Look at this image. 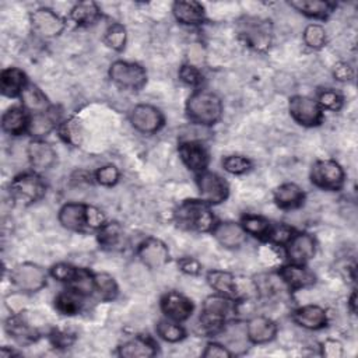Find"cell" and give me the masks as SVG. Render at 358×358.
<instances>
[{
	"instance_id": "b9f144b4",
	"label": "cell",
	"mask_w": 358,
	"mask_h": 358,
	"mask_svg": "<svg viewBox=\"0 0 358 358\" xmlns=\"http://www.w3.org/2000/svg\"><path fill=\"white\" fill-rule=\"evenodd\" d=\"M303 41L312 49H320L326 43V31L319 24H310L303 31Z\"/></svg>"
},
{
	"instance_id": "30bf717a",
	"label": "cell",
	"mask_w": 358,
	"mask_h": 358,
	"mask_svg": "<svg viewBox=\"0 0 358 358\" xmlns=\"http://www.w3.org/2000/svg\"><path fill=\"white\" fill-rule=\"evenodd\" d=\"M130 123L141 133H155L164 124V116L155 106L140 103L131 109Z\"/></svg>"
},
{
	"instance_id": "8992f818",
	"label": "cell",
	"mask_w": 358,
	"mask_h": 358,
	"mask_svg": "<svg viewBox=\"0 0 358 358\" xmlns=\"http://www.w3.org/2000/svg\"><path fill=\"white\" fill-rule=\"evenodd\" d=\"M46 186L36 173H22L10 183V194L22 204H31L43 197Z\"/></svg>"
},
{
	"instance_id": "681fc988",
	"label": "cell",
	"mask_w": 358,
	"mask_h": 358,
	"mask_svg": "<svg viewBox=\"0 0 358 358\" xmlns=\"http://www.w3.org/2000/svg\"><path fill=\"white\" fill-rule=\"evenodd\" d=\"M77 268L69 263H57L52 267V275L53 278L59 280V281H66L70 282L76 274Z\"/></svg>"
},
{
	"instance_id": "603a6c76",
	"label": "cell",
	"mask_w": 358,
	"mask_h": 358,
	"mask_svg": "<svg viewBox=\"0 0 358 358\" xmlns=\"http://www.w3.org/2000/svg\"><path fill=\"white\" fill-rule=\"evenodd\" d=\"M292 317L296 324L309 330L322 329L327 323V315L324 309L317 305H305L302 308H298L294 312Z\"/></svg>"
},
{
	"instance_id": "e575fe53",
	"label": "cell",
	"mask_w": 358,
	"mask_h": 358,
	"mask_svg": "<svg viewBox=\"0 0 358 358\" xmlns=\"http://www.w3.org/2000/svg\"><path fill=\"white\" fill-rule=\"evenodd\" d=\"M81 298H83V295H80L74 289L63 291L56 296L55 306L60 313L71 316V315H76V313L80 312V309L83 306V299Z\"/></svg>"
},
{
	"instance_id": "c3c4849f",
	"label": "cell",
	"mask_w": 358,
	"mask_h": 358,
	"mask_svg": "<svg viewBox=\"0 0 358 358\" xmlns=\"http://www.w3.org/2000/svg\"><path fill=\"white\" fill-rule=\"evenodd\" d=\"M292 236V229L287 225H275L273 227L271 225V229H270V234L267 236L268 241L277 243V245H285L289 238Z\"/></svg>"
},
{
	"instance_id": "8d00e7d4",
	"label": "cell",
	"mask_w": 358,
	"mask_h": 358,
	"mask_svg": "<svg viewBox=\"0 0 358 358\" xmlns=\"http://www.w3.org/2000/svg\"><path fill=\"white\" fill-rule=\"evenodd\" d=\"M70 285L71 289H74L80 295H90L95 291V275H92L85 268H77L73 280L70 281Z\"/></svg>"
},
{
	"instance_id": "6da1fadb",
	"label": "cell",
	"mask_w": 358,
	"mask_h": 358,
	"mask_svg": "<svg viewBox=\"0 0 358 358\" xmlns=\"http://www.w3.org/2000/svg\"><path fill=\"white\" fill-rule=\"evenodd\" d=\"M176 224L187 231L208 232L215 227V217L206 201L186 200L175 211Z\"/></svg>"
},
{
	"instance_id": "7c38bea8",
	"label": "cell",
	"mask_w": 358,
	"mask_h": 358,
	"mask_svg": "<svg viewBox=\"0 0 358 358\" xmlns=\"http://www.w3.org/2000/svg\"><path fill=\"white\" fill-rule=\"evenodd\" d=\"M31 25L34 31L43 38H53L64 29L63 18L50 8H38L31 13Z\"/></svg>"
},
{
	"instance_id": "d4e9b609",
	"label": "cell",
	"mask_w": 358,
	"mask_h": 358,
	"mask_svg": "<svg viewBox=\"0 0 358 358\" xmlns=\"http://www.w3.org/2000/svg\"><path fill=\"white\" fill-rule=\"evenodd\" d=\"M207 281L211 288H214L220 295H224L229 299H235L239 295V288L235 277L222 270H211L207 274Z\"/></svg>"
},
{
	"instance_id": "ac0fdd59",
	"label": "cell",
	"mask_w": 358,
	"mask_h": 358,
	"mask_svg": "<svg viewBox=\"0 0 358 358\" xmlns=\"http://www.w3.org/2000/svg\"><path fill=\"white\" fill-rule=\"evenodd\" d=\"M28 159L35 171H46L56 162V151L42 140H34L27 148Z\"/></svg>"
},
{
	"instance_id": "3957f363",
	"label": "cell",
	"mask_w": 358,
	"mask_h": 358,
	"mask_svg": "<svg viewBox=\"0 0 358 358\" xmlns=\"http://www.w3.org/2000/svg\"><path fill=\"white\" fill-rule=\"evenodd\" d=\"M59 221L71 231H83L84 228L99 229L105 224V215L92 206L66 203L59 211Z\"/></svg>"
},
{
	"instance_id": "44dd1931",
	"label": "cell",
	"mask_w": 358,
	"mask_h": 358,
	"mask_svg": "<svg viewBox=\"0 0 358 358\" xmlns=\"http://www.w3.org/2000/svg\"><path fill=\"white\" fill-rule=\"evenodd\" d=\"M248 338L255 344H264L274 338L277 333L275 323L266 316H255L246 324Z\"/></svg>"
},
{
	"instance_id": "7dc6e473",
	"label": "cell",
	"mask_w": 358,
	"mask_h": 358,
	"mask_svg": "<svg viewBox=\"0 0 358 358\" xmlns=\"http://www.w3.org/2000/svg\"><path fill=\"white\" fill-rule=\"evenodd\" d=\"M179 77L180 80L187 84V85H192V87H196L201 83L203 80V76H201V71L193 66V64H183L179 70Z\"/></svg>"
},
{
	"instance_id": "5b68a950",
	"label": "cell",
	"mask_w": 358,
	"mask_h": 358,
	"mask_svg": "<svg viewBox=\"0 0 358 358\" xmlns=\"http://www.w3.org/2000/svg\"><path fill=\"white\" fill-rule=\"evenodd\" d=\"M109 77L117 87L133 91L143 88L147 81V73L143 66L123 60L112 63L109 69Z\"/></svg>"
},
{
	"instance_id": "816d5d0a",
	"label": "cell",
	"mask_w": 358,
	"mask_h": 358,
	"mask_svg": "<svg viewBox=\"0 0 358 358\" xmlns=\"http://www.w3.org/2000/svg\"><path fill=\"white\" fill-rule=\"evenodd\" d=\"M322 354L327 358H340L343 355V345L337 340H326L322 345Z\"/></svg>"
},
{
	"instance_id": "f1b7e54d",
	"label": "cell",
	"mask_w": 358,
	"mask_h": 358,
	"mask_svg": "<svg viewBox=\"0 0 358 358\" xmlns=\"http://www.w3.org/2000/svg\"><path fill=\"white\" fill-rule=\"evenodd\" d=\"M305 199L303 190L295 183H282L274 190V200L281 208H295Z\"/></svg>"
},
{
	"instance_id": "f35d334b",
	"label": "cell",
	"mask_w": 358,
	"mask_h": 358,
	"mask_svg": "<svg viewBox=\"0 0 358 358\" xmlns=\"http://www.w3.org/2000/svg\"><path fill=\"white\" fill-rule=\"evenodd\" d=\"M157 333L158 336L168 341V343H178L185 337V330L183 327H180L178 323H175V320H159L157 324Z\"/></svg>"
},
{
	"instance_id": "60d3db41",
	"label": "cell",
	"mask_w": 358,
	"mask_h": 358,
	"mask_svg": "<svg viewBox=\"0 0 358 358\" xmlns=\"http://www.w3.org/2000/svg\"><path fill=\"white\" fill-rule=\"evenodd\" d=\"M126 36H127L126 28L122 24L115 22L108 27L103 41L109 48H112L115 50H122L126 43Z\"/></svg>"
},
{
	"instance_id": "277c9868",
	"label": "cell",
	"mask_w": 358,
	"mask_h": 358,
	"mask_svg": "<svg viewBox=\"0 0 358 358\" xmlns=\"http://www.w3.org/2000/svg\"><path fill=\"white\" fill-rule=\"evenodd\" d=\"M231 312V299L224 295H210L203 302L200 326L206 333H217L222 326L227 315Z\"/></svg>"
},
{
	"instance_id": "bcb514c9",
	"label": "cell",
	"mask_w": 358,
	"mask_h": 358,
	"mask_svg": "<svg viewBox=\"0 0 358 358\" xmlns=\"http://www.w3.org/2000/svg\"><path fill=\"white\" fill-rule=\"evenodd\" d=\"M95 179L102 186H113L119 179V169L115 165H105L95 173Z\"/></svg>"
},
{
	"instance_id": "5bb4252c",
	"label": "cell",
	"mask_w": 358,
	"mask_h": 358,
	"mask_svg": "<svg viewBox=\"0 0 358 358\" xmlns=\"http://www.w3.org/2000/svg\"><path fill=\"white\" fill-rule=\"evenodd\" d=\"M137 255L140 260L150 268L161 267L169 260L168 246L157 238H147L143 241L138 246Z\"/></svg>"
},
{
	"instance_id": "f5cc1de1",
	"label": "cell",
	"mask_w": 358,
	"mask_h": 358,
	"mask_svg": "<svg viewBox=\"0 0 358 358\" xmlns=\"http://www.w3.org/2000/svg\"><path fill=\"white\" fill-rule=\"evenodd\" d=\"M333 74L338 81H348V80L352 78V69L350 67V64H347L344 62H340L334 66Z\"/></svg>"
},
{
	"instance_id": "d6a6232c",
	"label": "cell",
	"mask_w": 358,
	"mask_h": 358,
	"mask_svg": "<svg viewBox=\"0 0 358 358\" xmlns=\"http://www.w3.org/2000/svg\"><path fill=\"white\" fill-rule=\"evenodd\" d=\"M20 96H21V102H22L24 108L31 110L32 113L45 112L49 109L48 98L36 85L28 84Z\"/></svg>"
},
{
	"instance_id": "83f0119b",
	"label": "cell",
	"mask_w": 358,
	"mask_h": 358,
	"mask_svg": "<svg viewBox=\"0 0 358 358\" xmlns=\"http://www.w3.org/2000/svg\"><path fill=\"white\" fill-rule=\"evenodd\" d=\"M29 117L24 112V109L14 106L7 109L1 116V127L6 133L11 136H20L25 130H28Z\"/></svg>"
},
{
	"instance_id": "7a4b0ae2",
	"label": "cell",
	"mask_w": 358,
	"mask_h": 358,
	"mask_svg": "<svg viewBox=\"0 0 358 358\" xmlns=\"http://www.w3.org/2000/svg\"><path fill=\"white\" fill-rule=\"evenodd\" d=\"M186 113L189 119L199 124H214L222 115V102L218 95L211 91H194L186 102Z\"/></svg>"
},
{
	"instance_id": "f907efd6",
	"label": "cell",
	"mask_w": 358,
	"mask_h": 358,
	"mask_svg": "<svg viewBox=\"0 0 358 358\" xmlns=\"http://www.w3.org/2000/svg\"><path fill=\"white\" fill-rule=\"evenodd\" d=\"M231 355V351L220 343H208L203 352L204 358H228Z\"/></svg>"
},
{
	"instance_id": "4316f807",
	"label": "cell",
	"mask_w": 358,
	"mask_h": 358,
	"mask_svg": "<svg viewBox=\"0 0 358 358\" xmlns=\"http://www.w3.org/2000/svg\"><path fill=\"white\" fill-rule=\"evenodd\" d=\"M222 336H224V345L231 351V354H241L246 347L245 341L248 338L246 324L232 322L227 326H222Z\"/></svg>"
},
{
	"instance_id": "f546056e",
	"label": "cell",
	"mask_w": 358,
	"mask_h": 358,
	"mask_svg": "<svg viewBox=\"0 0 358 358\" xmlns=\"http://www.w3.org/2000/svg\"><path fill=\"white\" fill-rule=\"evenodd\" d=\"M57 122V115L49 108L45 112H39V113H32V116L29 117L28 122V133L34 137H43L46 134H49Z\"/></svg>"
},
{
	"instance_id": "4dcf8cb0",
	"label": "cell",
	"mask_w": 358,
	"mask_h": 358,
	"mask_svg": "<svg viewBox=\"0 0 358 358\" xmlns=\"http://www.w3.org/2000/svg\"><path fill=\"white\" fill-rule=\"evenodd\" d=\"M288 4L303 15L313 18H326L333 8L331 3L323 0H291Z\"/></svg>"
},
{
	"instance_id": "9a60e30c",
	"label": "cell",
	"mask_w": 358,
	"mask_h": 358,
	"mask_svg": "<svg viewBox=\"0 0 358 358\" xmlns=\"http://www.w3.org/2000/svg\"><path fill=\"white\" fill-rule=\"evenodd\" d=\"M241 35L252 48L257 50H263L270 45L271 32L266 21H260L256 18H246L245 22L241 24Z\"/></svg>"
},
{
	"instance_id": "d590c367",
	"label": "cell",
	"mask_w": 358,
	"mask_h": 358,
	"mask_svg": "<svg viewBox=\"0 0 358 358\" xmlns=\"http://www.w3.org/2000/svg\"><path fill=\"white\" fill-rule=\"evenodd\" d=\"M241 225L246 234H250L260 239H263V238L267 239L270 229H271V224L260 215H245L242 218Z\"/></svg>"
},
{
	"instance_id": "4fadbf2b",
	"label": "cell",
	"mask_w": 358,
	"mask_h": 358,
	"mask_svg": "<svg viewBox=\"0 0 358 358\" xmlns=\"http://www.w3.org/2000/svg\"><path fill=\"white\" fill-rule=\"evenodd\" d=\"M316 243L312 235L306 232L292 234L289 241L285 243L287 257L291 263L303 264L315 256Z\"/></svg>"
},
{
	"instance_id": "9f6ffc18",
	"label": "cell",
	"mask_w": 358,
	"mask_h": 358,
	"mask_svg": "<svg viewBox=\"0 0 358 358\" xmlns=\"http://www.w3.org/2000/svg\"><path fill=\"white\" fill-rule=\"evenodd\" d=\"M355 301H357V294H355V291H352V294L350 296V308H351L352 313L357 312V302Z\"/></svg>"
},
{
	"instance_id": "7bdbcfd3",
	"label": "cell",
	"mask_w": 358,
	"mask_h": 358,
	"mask_svg": "<svg viewBox=\"0 0 358 358\" xmlns=\"http://www.w3.org/2000/svg\"><path fill=\"white\" fill-rule=\"evenodd\" d=\"M222 166L229 173L241 175L250 169L252 162L246 157H242V155H228L222 159Z\"/></svg>"
},
{
	"instance_id": "ab89813d",
	"label": "cell",
	"mask_w": 358,
	"mask_h": 358,
	"mask_svg": "<svg viewBox=\"0 0 358 358\" xmlns=\"http://www.w3.org/2000/svg\"><path fill=\"white\" fill-rule=\"evenodd\" d=\"M122 236V227L117 222H105L99 228L98 241L103 248H113Z\"/></svg>"
},
{
	"instance_id": "11a10c76",
	"label": "cell",
	"mask_w": 358,
	"mask_h": 358,
	"mask_svg": "<svg viewBox=\"0 0 358 358\" xmlns=\"http://www.w3.org/2000/svg\"><path fill=\"white\" fill-rule=\"evenodd\" d=\"M52 341L55 345L57 347H69L73 343V338L70 337V334L67 333H62V331H55L52 334Z\"/></svg>"
},
{
	"instance_id": "ee69618b",
	"label": "cell",
	"mask_w": 358,
	"mask_h": 358,
	"mask_svg": "<svg viewBox=\"0 0 358 358\" xmlns=\"http://www.w3.org/2000/svg\"><path fill=\"white\" fill-rule=\"evenodd\" d=\"M60 136L63 137V140L71 145H78L81 143V127L78 124V122L76 120H67L64 122L60 129H59Z\"/></svg>"
},
{
	"instance_id": "484cf974",
	"label": "cell",
	"mask_w": 358,
	"mask_h": 358,
	"mask_svg": "<svg viewBox=\"0 0 358 358\" xmlns=\"http://www.w3.org/2000/svg\"><path fill=\"white\" fill-rule=\"evenodd\" d=\"M155 352V344L148 337H134L119 347V355L123 358H150Z\"/></svg>"
},
{
	"instance_id": "7402d4cb",
	"label": "cell",
	"mask_w": 358,
	"mask_h": 358,
	"mask_svg": "<svg viewBox=\"0 0 358 358\" xmlns=\"http://www.w3.org/2000/svg\"><path fill=\"white\" fill-rule=\"evenodd\" d=\"M172 13L175 18L185 25H197L206 18L203 4L193 0L175 1L172 6Z\"/></svg>"
},
{
	"instance_id": "e0dca14e",
	"label": "cell",
	"mask_w": 358,
	"mask_h": 358,
	"mask_svg": "<svg viewBox=\"0 0 358 358\" xmlns=\"http://www.w3.org/2000/svg\"><path fill=\"white\" fill-rule=\"evenodd\" d=\"M179 155L183 164L194 172H203L208 164V154L199 141L190 140L182 143L179 145Z\"/></svg>"
},
{
	"instance_id": "ffe728a7",
	"label": "cell",
	"mask_w": 358,
	"mask_h": 358,
	"mask_svg": "<svg viewBox=\"0 0 358 358\" xmlns=\"http://www.w3.org/2000/svg\"><path fill=\"white\" fill-rule=\"evenodd\" d=\"M213 235L225 248H239L246 241V232L242 225L236 222H221L213 228Z\"/></svg>"
},
{
	"instance_id": "f6af8a7d",
	"label": "cell",
	"mask_w": 358,
	"mask_h": 358,
	"mask_svg": "<svg viewBox=\"0 0 358 358\" xmlns=\"http://www.w3.org/2000/svg\"><path fill=\"white\" fill-rule=\"evenodd\" d=\"M317 103L320 108H324L329 110H338L343 105V98L338 92H336L333 90H323L319 94Z\"/></svg>"
},
{
	"instance_id": "db71d44e",
	"label": "cell",
	"mask_w": 358,
	"mask_h": 358,
	"mask_svg": "<svg viewBox=\"0 0 358 358\" xmlns=\"http://www.w3.org/2000/svg\"><path fill=\"white\" fill-rule=\"evenodd\" d=\"M179 266H180V270L187 273V274H199L201 267H200V263L194 259H190V257H186V259H182L179 262Z\"/></svg>"
},
{
	"instance_id": "8fae6325",
	"label": "cell",
	"mask_w": 358,
	"mask_h": 358,
	"mask_svg": "<svg viewBox=\"0 0 358 358\" xmlns=\"http://www.w3.org/2000/svg\"><path fill=\"white\" fill-rule=\"evenodd\" d=\"M197 185H199L203 201L208 204H218L228 197L227 182L214 172L203 171L197 178Z\"/></svg>"
},
{
	"instance_id": "52a82bcc",
	"label": "cell",
	"mask_w": 358,
	"mask_h": 358,
	"mask_svg": "<svg viewBox=\"0 0 358 358\" xmlns=\"http://www.w3.org/2000/svg\"><path fill=\"white\" fill-rule=\"evenodd\" d=\"M11 282L21 292H36L46 284V273L34 263L17 264L10 274Z\"/></svg>"
},
{
	"instance_id": "ba28073f",
	"label": "cell",
	"mask_w": 358,
	"mask_h": 358,
	"mask_svg": "<svg viewBox=\"0 0 358 358\" xmlns=\"http://www.w3.org/2000/svg\"><path fill=\"white\" fill-rule=\"evenodd\" d=\"M310 180L320 189L337 190L343 186L344 171L333 159L316 161L310 171Z\"/></svg>"
},
{
	"instance_id": "74e56055",
	"label": "cell",
	"mask_w": 358,
	"mask_h": 358,
	"mask_svg": "<svg viewBox=\"0 0 358 358\" xmlns=\"http://www.w3.org/2000/svg\"><path fill=\"white\" fill-rule=\"evenodd\" d=\"M95 291H98L102 301H112L117 295V284L115 278L106 273L95 274Z\"/></svg>"
},
{
	"instance_id": "9c48e42d",
	"label": "cell",
	"mask_w": 358,
	"mask_h": 358,
	"mask_svg": "<svg viewBox=\"0 0 358 358\" xmlns=\"http://www.w3.org/2000/svg\"><path fill=\"white\" fill-rule=\"evenodd\" d=\"M288 108L292 119L305 127L317 126L323 119V112L317 101H313L309 96H303V95L292 96L289 99Z\"/></svg>"
},
{
	"instance_id": "cb8c5ba5",
	"label": "cell",
	"mask_w": 358,
	"mask_h": 358,
	"mask_svg": "<svg viewBox=\"0 0 358 358\" xmlns=\"http://www.w3.org/2000/svg\"><path fill=\"white\" fill-rule=\"evenodd\" d=\"M27 85L25 73L17 67L4 69L0 74V90L6 96L13 98L21 95Z\"/></svg>"
},
{
	"instance_id": "1f68e13d",
	"label": "cell",
	"mask_w": 358,
	"mask_h": 358,
	"mask_svg": "<svg viewBox=\"0 0 358 358\" xmlns=\"http://www.w3.org/2000/svg\"><path fill=\"white\" fill-rule=\"evenodd\" d=\"M7 333L21 343H28L36 338L35 327L21 316H11L6 322Z\"/></svg>"
},
{
	"instance_id": "836d02e7",
	"label": "cell",
	"mask_w": 358,
	"mask_h": 358,
	"mask_svg": "<svg viewBox=\"0 0 358 358\" xmlns=\"http://www.w3.org/2000/svg\"><path fill=\"white\" fill-rule=\"evenodd\" d=\"M71 20L74 22H77L78 25H91L94 24L101 13H99V8L96 6V3L94 1H81V3H77L73 8H71Z\"/></svg>"
},
{
	"instance_id": "2e32d148",
	"label": "cell",
	"mask_w": 358,
	"mask_h": 358,
	"mask_svg": "<svg viewBox=\"0 0 358 358\" xmlns=\"http://www.w3.org/2000/svg\"><path fill=\"white\" fill-rule=\"evenodd\" d=\"M161 309L165 316L175 322L186 320L193 312V303L189 298L179 292H168L161 299Z\"/></svg>"
},
{
	"instance_id": "d6986e66",
	"label": "cell",
	"mask_w": 358,
	"mask_h": 358,
	"mask_svg": "<svg viewBox=\"0 0 358 358\" xmlns=\"http://www.w3.org/2000/svg\"><path fill=\"white\" fill-rule=\"evenodd\" d=\"M278 274L285 282L287 288L292 291L310 287L315 282L313 273L309 268L303 267V264H295V263L287 264L280 270Z\"/></svg>"
}]
</instances>
